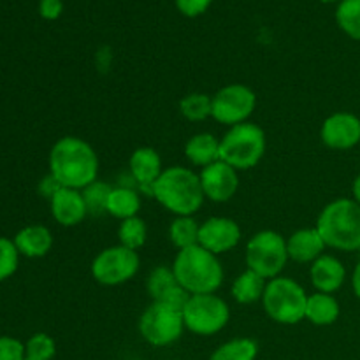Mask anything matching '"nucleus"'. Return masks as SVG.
I'll return each instance as SVG.
<instances>
[{"mask_svg":"<svg viewBox=\"0 0 360 360\" xmlns=\"http://www.w3.org/2000/svg\"><path fill=\"white\" fill-rule=\"evenodd\" d=\"M141 266L139 253L122 245L109 246L98 252L91 260V278L104 287H118L137 274Z\"/></svg>","mask_w":360,"mask_h":360,"instance_id":"obj_10","label":"nucleus"},{"mask_svg":"<svg viewBox=\"0 0 360 360\" xmlns=\"http://www.w3.org/2000/svg\"><path fill=\"white\" fill-rule=\"evenodd\" d=\"M199 178L204 197L211 202H229L239 190V172L221 160L200 169Z\"/></svg>","mask_w":360,"mask_h":360,"instance_id":"obj_14","label":"nucleus"},{"mask_svg":"<svg viewBox=\"0 0 360 360\" xmlns=\"http://www.w3.org/2000/svg\"><path fill=\"white\" fill-rule=\"evenodd\" d=\"M137 330L148 345L155 348L171 347L185 333V322L179 309L162 302H151L139 316Z\"/></svg>","mask_w":360,"mask_h":360,"instance_id":"obj_9","label":"nucleus"},{"mask_svg":"<svg viewBox=\"0 0 360 360\" xmlns=\"http://www.w3.org/2000/svg\"><path fill=\"white\" fill-rule=\"evenodd\" d=\"M320 2H323V4H340V2H343V0H320Z\"/></svg>","mask_w":360,"mask_h":360,"instance_id":"obj_39","label":"nucleus"},{"mask_svg":"<svg viewBox=\"0 0 360 360\" xmlns=\"http://www.w3.org/2000/svg\"><path fill=\"white\" fill-rule=\"evenodd\" d=\"M49 174L63 188L83 190L98 179V155L88 141L65 136L53 144L48 158Z\"/></svg>","mask_w":360,"mask_h":360,"instance_id":"obj_1","label":"nucleus"},{"mask_svg":"<svg viewBox=\"0 0 360 360\" xmlns=\"http://www.w3.org/2000/svg\"><path fill=\"white\" fill-rule=\"evenodd\" d=\"M309 280L315 292L336 294L347 281V269L340 259L323 253L309 266Z\"/></svg>","mask_w":360,"mask_h":360,"instance_id":"obj_18","label":"nucleus"},{"mask_svg":"<svg viewBox=\"0 0 360 360\" xmlns=\"http://www.w3.org/2000/svg\"><path fill=\"white\" fill-rule=\"evenodd\" d=\"M63 13V2L62 0H41L39 2V14L44 20L53 21L58 20Z\"/></svg>","mask_w":360,"mask_h":360,"instance_id":"obj_35","label":"nucleus"},{"mask_svg":"<svg viewBox=\"0 0 360 360\" xmlns=\"http://www.w3.org/2000/svg\"><path fill=\"white\" fill-rule=\"evenodd\" d=\"M259 345L252 338H234L225 341L211 354L210 360H257Z\"/></svg>","mask_w":360,"mask_h":360,"instance_id":"obj_26","label":"nucleus"},{"mask_svg":"<svg viewBox=\"0 0 360 360\" xmlns=\"http://www.w3.org/2000/svg\"><path fill=\"white\" fill-rule=\"evenodd\" d=\"M315 227L327 248L357 252L360 250V204L348 197L333 200L320 211Z\"/></svg>","mask_w":360,"mask_h":360,"instance_id":"obj_4","label":"nucleus"},{"mask_svg":"<svg viewBox=\"0 0 360 360\" xmlns=\"http://www.w3.org/2000/svg\"><path fill=\"white\" fill-rule=\"evenodd\" d=\"M129 169L134 181L137 183L139 193L153 195V185L164 172L162 158L157 150L150 146H141L132 151L129 158Z\"/></svg>","mask_w":360,"mask_h":360,"instance_id":"obj_16","label":"nucleus"},{"mask_svg":"<svg viewBox=\"0 0 360 360\" xmlns=\"http://www.w3.org/2000/svg\"><path fill=\"white\" fill-rule=\"evenodd\" d=\"M320 139L329 150H352L360 143V118L348 111L333 112L323 120Z\"/></svg>","mask_w":360,"mask_h":360,"instance_id":"obj_12","label":"nucleus"},{"mask_svg":"<svg viewBox=\"0 0 360 360\" xmlns=\"http://www.w3.org/2000/svg\"><path fill=\"white\" fill-rule=\"evenodd\" d=\"M20 264V252L13 239L0 238V281L13 276Z\"/></svg>","mask_w":360,"mask_h":360,"instance_id":"obj_32","label":"nucleus"},{"mask_svg":"<svg viewBox=\"0 0 360 360\" xmlns=\"http://www.w3.org/2000/svg\"><path fill=\"white\" fill-rule=\"evenodd\" d=\"M185 329L195 336H214L227 327L231 308L218 294L190 295L181 311Z\"/></svg>","mask_w":360,"mask_h":360,"instance_id":"obj_8","label":"nucleus"},{"mask_svg":"<svg viewBox=\"0 0 360 360\" xmlns=\"http://www.w3.org/2000/svg\"><path fill=\"white\" fill-rule=\"evenodd\" d=\"M287 239L276 231H260L250 238L245 250L246 269L255 271L267 281L281 276L288 262Z\"/></svg>","mask_w":360,"mask_h":360,"instance_id":"obj_7","label":"nucleus"},{"mask_svg":"<svg viewBox=\"0 0 360 360\" xmlns=\"http://www.w3.org/2000/svg\"><path fill=\"white\" fill-rule=\"evenodd\" d=\"M352 195H354L352 199L357 200V202L360 204V174L354 179V185H352Z\"/></svg>","mask_w":360,"mask_h":360,"instance_id":"obj_38","label":"nucleus"},{"mask_svg":"<svg viewBox=\"0 0 360 360\" xmlns=\"http://www.w3.org/2000/svg\"><path fill=\"white\" fill-rule=\"evenodd\" d=\"M49 207H51V217L62 227H77L88 217V207L81 190L62 186L49 199Z\"/></svg>","mask_w":360,"mask_h":360,"instance_id":"obj_17","label":"nucleus"},{"mask_svg":"<svg viewBox=\"0 0 360 360\" xmlns=\"http://www.w3.org/2000/svg\"><path fill=\"white\" fill-rule=\"evenodd\" d=\"M25 343L11 336H0V360H25Z\"/></svg>","mask_w":360,"mask_h":360,"instance_id":"obj_33","label":"nucleus"},{"mask_svg":"<svg viewBox=\"0 0 360 360\" xmlns=\"http://www.w3.org/2000/svg\"><path fill=\"white\" fill-rule=\"evenodd\" d=\"M326 248V243H323L316 227L299 229L287 238L288 259L297 264H309L311 266L319 257L323 255Z\"/></svg>","mask_w":360,"mask_h":360,"instance_id":"obj_19","label":"nucleus"},{"mask_svg":"<svg viewBox=\"0 0 360 360\" xmlns=\"http://www.w3.org/2000/svg\"><path fill=\"white\" fill-rule=\"evenodd\" d=\"M260 302L273 322L280 326H295L306 319L308 292L292 278L278 276L267 281Z\"/></svg>","mask_w":360,"mask_h":360,"instance_id":"obj_6","label":"nucleus"},{"mask_svg":"<svg viewBox=\"0 0 360 360\" xmlns=\"http://www.w3.org/2000/svg\"><path fill=\"white\" fill-rule=\"evenodd\" d=\"M267 280L257 274L255 271L246 269L232 281L231 294L239 304H255L262 301L264 290H266Z\"/></svg>","mask_w":360,"mask_h":360,"instance_id":"obj_24","label":"nucleus"},{"mask_svg":"<svg viewBox=\"0 0 360 360\" xmlns=\"http://www.w3.org/2000/svg\"><path fill=\"white\" fill-rule=\"evenodd\" d=\"M241 227L229 217H210L200 224L199 245L214 255L231 252L241 241Z\"/></svg>","mask_w":360,"mask_h":360,"instance_id":"obj_13","label":"nucleus"},{"mask_svg":"<svg viewBox=\"0 0 360 360\" xmlns=\"http://www.w3.org/2000/svg\"><path fill=\"white\" fill-rule=\"evenodd\" d=\"M25 360H30V359H25Z\"/></svg>","mask_w":360,"mask_h":360,"instance_id":"obj_40","label":"nucleus"},{"mask_svg":"<svg viewBox=\"0 0 360 360\" xmlns=\"http://www.w3.org/2000/svg\"><path fill=\"white\" fill-rule=\"evenodd\" d=\"M141 204L143 200H141L139 190L130 188V186H112L105 213L120 221L129 220V218L139 217Z\"/></svg>","mask_w":360,"mask_h":360,"instance_id":"obj_23","label":"nucleus"},{"mask_svg":"<svg viewBox=\"0 0 360 360\" xmlns=\"http://www.w3.org/2000/svg\"><path fill=\"white\" fill-rule=\"evenodd\" d=\"M199 229L200 224L193 217H174L169 225V239L178 252L192 248L199 245Z\"/></svg>","mask_w":360,"mask_h":360,"instance_id":"obj_25","label":"nucleus"},{"mask_svg":"<svg viewBox=\"0 0 360 360\" xmlns=\"http://www.w3.org/2000/svg\"><path fill=\"white\" fill-rule=\"evenodd\" d=\"M352 288H354V294L357 295L360 301V262L355 266L354 273H352Z\"/></svg>","mask_w":360,"mask_h":360,"instance_id":"obj_37","label":"nucleus"},{"mask_svg":"<svg viewBox=\"0 0 360 360\" xmlns=\"http://www.w3.org/2000/svg\"><path fill=\"white\" fill-rule=\"evenodd\" d=\"M112 186L109 183L101 181H94L91 185H88L86 188L81 190L83 193L84 204L88 207V214H101L105 213V207H108V200L109 195H111Z\"/></svg>","mask_w":360,"mask_h":360,"instance_id":"obj_30","label":"nucleus"},{"mask_svg":"<svg viewBox=\"0 0 360 360\" xmlns=\"http://www.w3.org/2000/svg\"><path fill=\"white\" fill-rule=\"evenodd\" d=\"M171 267L178 283L190 295L217 294L224 283L225 273L220 259L200 245L179 250Z\"/></svg>","mask_w":360,"mask_h":360,"instance_id":"obj_3","label":"nucleus"},{"mask_svg":"<svg viewBox=\"0 0 360 360\" xmlns=\"http://www.w3.org/2000/svg\"><path fill=\"white\" fill-rule=\"evenodd\" d=\"M174 2L183 16L195 18L206 13L213 0H174Z\"/></svg>","mask_w":360,"mask_h":360,"instance_id":"obj_34","label":"nucleus"},{"mask_svg":"<svg viewBox=\"0 0 360 360\" xmlns=\"http://www.w3.org/2000/svg\"><path fill=\"white\" fill-rule=\"evenodd\" d=\"M185 157L193 167H207L220 160V139L210 132L193 134L185 144Z\"/></svg>","mask_w":360,"mask_h":360,"instance_id":"obj_21","label":"nucleus"},{"mask_svg":"<svg viewBox=\"0 0 360 360\" xmlns=\"http://www.w3.org/2000/svg\"><path fill=\"white\" fill-rule=\"evenodd\" d=\"M14 245H16L20 255L28 259H41L46 257L53 248V234L44 225H28L23 227L14 236Z\"/></svg>","mask_w":360,"mask_h":360,"instance_id":"obj_20","label":"nucleus"},{"mask_svg":"<svg viewBox=\"0 0 360 360\" xmlns=\"http://www.w3.org/2000/svg\"><path fill=\"white\" fill-rule=\"evenodd\" d=\"M336 21L348 37L360 41V0H343L338 4Z\"/></svg>","mask_w":360,"mask_h":360,"instance_id":"obj_29","label":"nucleus"},{"mask_svg":"<svg viewBox=\"0 0 360 360\" xmlns=\"http://www.w3.org/2000/svg\"><path fill=\"white\" fill-rule=\"evenodd\" d=\"M146 290L150 294L151 302H162L171 308L183 311L188 302L190 294L178 283L172 267L157 266L150 273L146 280Z\"/></svg>","mask_w":360,"mask_h":360,"instance_id":"obj_15","label":"nucleus"},{"mask_svg":"<svg viewBox=\"0 0 360 360\" xmlns=\"http://www.w3.org/2000/svg\"><path fill=\"white\" fill-rule=\"evenodd\" d=\"M340 302L333 294H315L308 295V304H306V319L309 323L316 327L333 326L340 319Z\"/></svg>","mask_w":360,"mask_h":360,"instance_id":"obj_22","label":"nucleus"},{"mask_svg":"<svg viewBox=\"0 0 360 360\" xmlns=\"http://www.w3.org/2000/svg\"><path fill=\"white\" fill-rule=\"evenodd\" d=\"M179 112L186 122H204L211 118V97L202 91H192L179 101Z\"/></svg>","mask_w":360,"mask_h":360,"instance_id":"obj_28","label":"nucleus"},{"mask_svg":"<svg viewBox=\"0 0 360 360\" xmlns=\"http://www.w3.org/2000/svg\"><path fill=\"white\" fill-rule=\"evenodd\" d=\"M266 150V132L253 122L231 127L220 137V160L238 172L257 167L262 162Z\"/></svg>","mask_w":360,"mask_h":360,"instance_id":"obj_5","label":"nucleus"},{"mask_svg":"<svg viewBox=\"0 0 360 360\" xmlns=\"http://www.w3.org/2000/svg\"><path fill=\"white\" fill-rule=\"evenodd\" d=\"M255 108V91L243 83L225 84L211 95V118L229 129L250 122Z\"/></svg>","mask_w":360,"mask_h":360,"instance_id":"obj_11","label":"nucleus"},{"mask_svg":"<svg viewBox=\"0 0 360 360\" xmlns=\"http://www.w3.org/2000/svg\"><path fill=\"white\" fill-rule=\"evenodd\" d=\"M60 188H62V186H60V183L56 181V179L53 178L51 174L46 176V178L41 181V185H39V190H41V193L44 197H48V199H51V197L55 195V193L58 192Z\"/></svg>","mask_w":360,"mask_h":360,"instance_id":"obj_36","label":"nucleus"},{"mask_svg":"<svg viewBox=\"0 0 360 360\" xmlns=\"http://www.w3.org/2000/svg\"><path fill=\"white\" fill-rule=\"evenodd\" d=\"M27 359L30 360H51L56 355V343L46 333H37L28 338L25 343Z\"/></svg>","mask_w":360,"mask_h":360,"instance_id":"obj_31","label":"nucleus"},{"mask_svg":"<svg viewBox=\"0 0 360 360\" xmlns=\"http://www.w3.org/2000/svg\"><path fill=\"white\" fill-rule=\"evenodd\" d=\"M151 197L174 217H193L206 200L199 174L181 165L164 169L155 181Z\"/></svg>","mask_w":360,"mask_h":360,"instance_id":"obj_2","label":"nucleus"},{"mask_svg":"<svg viewBox=\"0 0 360 360\" xmlns=\"http://www.w3.org/2000/svg\"><path fill=\"white\" fill-rule=\"evenodd\" d=\"M148 239V225L141 217L129 218V220L120 221L118 227V245L125 248L139 252Z\"/></svg>","mask_w":360,"mask_h":360,"instance_id":"obj_27","label":"nucleus"}]
</instances>
